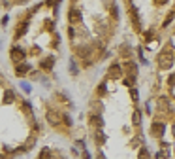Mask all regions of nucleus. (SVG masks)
Wrapping results in <instances>:
<instances>
[{"label": "nucleus", "instance_id": "nucleus-17", "mask_svg": "<svg viewBox=\"0 0 175 159\" xmlns=\"http://www.w3.org/2000/svg\"><path fill=\"white\" fill-rule=\"evenodd\" d=\"M23 91H24V93H30V87L27 83H23Z\"/></svg>", "mask_w": 175, "mask_h": 159}, {"label": "nucleus", "instance_id": "nucleus-12", "mask_svg": "<svg viewBox=\"0 0 175 159\" xmlns=\"http://www.w3.org/2000/svg\"><path fill=\"white\" fill-rule=\"evenodd\" d=\"M40 159H51V152H49L47 148H45V150H42V153H40Z\"/></svg>", "mask_w": 175, "mask_h": 159}, {"label": "nucleus", "instance_id": "nucleus-10", "mask_svg": "<svg viewBox=\"0 0 175 159\" xmlns=\"http://www.w3.org/2000/svg\"><path fill=\"white\" fill-rule=\"evenodd\" d=\"M90 123H94L98 129L102 127V118H98V116H90Z\"/></svg>", "mask_w": 175, "mask_h": 159}, {"label": "nucleus", "instance_id": "nucleus-18", "mask_svg": "<svg viewBox=\"0 0 175 159\" xmlns=\"http://www.w3.org/2000/svg\"><path fill=\"white\" fill-rule=\"evenodd\" d=\"M155 2H156L158 6H162V4H166V2H168V0H155Z\"/></svg>", "mask_w": 175, "mask_h": 159}, {"label": "nucleus", "instance_id": "nucleus-13", "mask_svg": "<svg viewBox=\"0 0 175 159\" xmlns=\"http://www.w3.org/2000/svg\"><path fill=\"white\" fill-rule=\"evenodd\" d=\"M139 114H141L139 110H136V112H134V123H139V121H141V116H139Z\"/></svg>", "mask_w": 175, "mask_h": 159}, {"label": "nucleus", "instance_id": "nucleus-7", "mask_svg": "<svg viewBox=\"0 0 175 159\" xmlns=\"http://www.w3.org/2000/svg\"><path fill=\"white\" fill-rule=\"evenodd\" d=\"M27 72H28V64H19L15 68V74H19V76H24Z\"/></svg>", "mask_w": 175, "mask_h": 159}, {"label": "nucleus", "instance_id": "nucleus-5", "mask_svg": "<svg viewBox=\"0 0 175 159\" xmlns=\"http://www.w3.org/2000/svg\"><path fill=\"white\" fill-rule=\"evenodd\" d=\"M120 74H122V68L119 64H113L111 66V72H109V78H120Z\"/></svg>", "mask_w": 175, "mask_h": 159}, {"label": "nucleus", "instance_id": "nucleus-3", "mask_svg": "<svg viewBox=\"0 0 175 159\" xmlns=\"http://www.w3.org/2000/svg\"><path fill=\"white\" fill-rule=\"evenodd\" d=\"M68 19H70L72 25H76V23H79V21H81V13H79L76 8H72V10H70V13H68Z\"/></svg>", "mask_w": 175, "mask_h": 159}, {"label": "nucleus", "instance_id": "nucleus-4", "mask_svg": "<svg viewBox=\"0 0 175 159\" xmlns=\"http://www.w3.org/2000/svg\"><path fill=\"white\" fill-rule=\"evenodd\" d=\"M11 59L13 61H23L24 59V51L21 48H11Z\"/></svg>", "mask_w": 175, "mask_h": 159}, {"label": "nucleus", "instance_id": "nucleus-11", "mask_svg": "<svg viewBox=\"0 0 175 159\" xmlns=\"http://www.w3.org/2000/svg\"><path fill=\"white\" fill-rule=\"evenodd\" d=\"M53 63H55V59H53V57H49L47 61H43V68H45V70H49V68L53 66Z\"/></svg>", "mask_w": 175, "mask_h": 159}, {"label": "nucleus", "instance_id": "nucleus-15", "mask_svg": "<svg viewBox=\"0 0 175 159\" xmlns=\"http://www.w3.org/2000/svg\"><path fill=\"white\" fill-rule=\"evenodd\" d=\"M139 159H149V153H147V150H145V148L139 152Z\"/></svg>", "mask_w": 175, "mask_h": 159}, {"label": "nucleus", "instance_id": "nucleus-9", "mask_svg": "<svg viewBox=\"0 0 175 159\" xmlns=\"http://www.w3.org/2000/svg\"><path fill=\"white\" fill-rule=\"evenodd\" d=\"M4 102L6 104H10V102H13V91H6V93H4Z\"/></svg>", "mask_w": 175, "mask_h": 159}, {"label": "nucleus", "instance_id": "nucleus-16", "mask_svg": "<svg viewBox=\"0 0 175 159\" xmlns=\"http://www.w3.org/2000/svg\"><path fill=\"white\" fill-rule=\"evenodd\" d=\"M111 13H113V17H119V12H117V6L115 4L111 6Z\"/></svg>", "mask_w": 175, "mask_h": 159}, {"label": "nucleus", "instance_id": "nucleus-2", "mask_svg": "<svg viewBox=\"0 0 175 159\" xmlns=\"http://www.w3.org/2000/svg\"><path fill=\"white\" fill-rule=\"evenodd\" d=\"M45 118H47V121H49V123H51L53 127H57V125H60V121H62V114H60V116H59V114H57V112H53V110H49Z\"/></svg>", "mask_w": 175, "mask_h": 159}, {"label": "nucleus", "instance_id": "nucleus-6", "mask_svg": "<svg viewBox=\"0 0 175 159\" xmlns=\"http://www.w3.org/2000/svg\"><path fill=\"white\" fill-rule=\"evenodd\" d=\"M153 129H155V131H153L155 136H162V134H164V125H162V123H155Z\"/></svg>", "mask_w": 175, "mask_h": 159}, {"label": "nucleus", "instance_id": "nucleus-1", "mask_svg": "<svg viewBox=\"0 0 175 159\" xmlns=\"http://www.w3.org/2000/svg\"><path fill=\"white\" fill-rule=\"evenodd\" d=\"M158 64H160V68H169L173 64V53L169 49H164L158 57Z\"/></svg>", "mask_w": 175, "mask_h": 159}, {"label": "nucleus", "instance_id": "nucleus-8", "mask_svg": "<svg viewBox=\"0 0 175 159\" xmlns=\"http://www.w3.org/2000/svg\"><path fill=\"white\" fill-rule=\"evenodd\" d=\"M27 29H28V23H23L21 29H19V30H15V38H21L24 32H27Z\"/></svg>", "mask_w": 175, "mask_h": 159}, {"label": "nucleus", "instance_id": "nucleus-14", "mask_svg": "<svg viewBox=\"0 0 175 159\" xmlns=\"http://www.w3.org/2000/svg\"><path fill=\"white\" fill-rule=\"evenodd\" d=\"M70 66H72V70H70V72H72L73 76H76V74H77V68H76V63H73V59L70 61Z\"/></svg>", "mask_w": 175, "mask_h": 159}]
</instances>
